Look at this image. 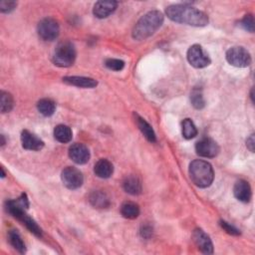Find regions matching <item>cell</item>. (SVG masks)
<instances>
[{"label": "cell", "mask_w": 255, "mask_h": 255, "mask_svg": "<svg viewBox=\"0 0 255 255\" xmlns=\"http://www.w3.org/2000/svg\"><path fill=\"white\" fill-rule=\"evenodd\" d=\"M166 16L178 23L196 27H203L208 24L207 15L188 4H175L165 9Z\"/></svg>", "instance_id": "obj_1"}, {"label": "cell", "mask_w": 255, "mask_h": 255, "mask_svg": "<svg viewBox=\"0 0 255 255\" xmlns=\"http://www.w3.org/2000/svg\"><path fill=\"white\" fill-rule=\"evenodd\" d=\"M163 15L157 10H153L145 14L133 29V38L139 41L146 40L153 35L162 25Z\"/></svg>", "instance_id": "obj_2"}, {"label": "cell", "mask_w": 255, "mask_h": 255, "mask_svg": "<svg viewBox=\"0 0 255 255\" xmlns=\"http://www.w3.org/2000/svg\"><path fill=\"white\" fill-rule=\"evenodd\" d=\"M190 177L199 188H208L214 179L211 164L205 160L196 159L190 164Z\"/></svg>", "instance_id": "obj_3"}, {"label": "cell", "mask_w": 255, "mask_h": 255, "mask_svg": "<svg viewBox=\"0 0 255 255\" xmlns=\"http://www.w3.org/2000/svg\"><path fill=\"white\" fill-rule=\"evenodd\" d=\"M76 49L70 41L59 43L55 49L53 62L58 67H70L76 60Z\"/></svg>", "instance_id": "obj_4"}, {"label": "cell", "mask_w": 255, "mask_h": 255, "mask_svg": "<svg viewBox=\"0 0 255 255\" xmlns=\"http://www.w3.org/2000/svg\"><path fill=\"white\" fill-rule=\"evenodd\" d=\"M227 62L238 68H245L251 64V56L243 47H232L226 52Z\"/></svg>", "instance_id": "obj_5"}, {"label": "cell", "mask_w": 255, "mask_h": 255, "mask_svg": "<svg viewBox=\"0 0 255 255\" xmlns=\"http://www.w3.org/2000/svg\"><path fill=\"white\" fill-rule=\"evenodd\" d=\"M38 34L44 41H53L59 36L60 28L56 20L52 18H44L38 24Z\"/></svg>", "instance_id": "obj_6"}, {"label": "cell", "mask_w": 255, "mask_h": 255, "mask_svg": "<svg viewBox=\"0 0 255 255\" xmlns=\"http://www.w3.org/2000/svg\"><path fill=\"white\" fill-rule=\"evenodd\" d=\"M64 186L69 190H77L82 187L84 178L82 173L74 166H68L62 172L61 175Z\"/></svg>", "instance_id": "obj_7"}, {"label": "cell", "mask_w": 255, "mask_h": 255, "mask_svg": "<svg viewBox=\"0 0 255 255\" xmlns=\"http://www.w3.org/2000/svg\"><path fill=\"white\" fill-rule=\"evenodd\" d=\"M188 60L195 68H204L210 64L208 55L204 51L201 45H193L188 51Z\"/></svg>", "instance_id": "obj_8"}, {"label": "cell", "mask_w": 255, "mask_h": 255, "mask_svg": "<svg viewBox=\"0 0 255 255\" xmlns=\"http://www.w3.org/2000/svg\"><path fill=\"white\" fill-rule=\"evenodd\" d=\"M197 153L204 157H215L219 153V146L210 138H204L196 145Z\"/></svg>", "instance_id": "obj_9"}, {"label": "cell", "mask_w": 255, "mask_h": 255, "mask_svg": "<svg viewBox=\"0 0 255 255\" xmlns=\"http://www.w3.org/2000/svg\"><path fill=\"white\" fill-rule=\"evenodd\" d=\"M29 208V201L25 194H22L20 198L17 200L7 201L5 203V209L8 213H10L12 216L17 218L20 214L26 212V210Z\"/></svg>", "instance_id": "obj_10"}, {"label": "cell", "mask_w": 255, "mask_h": 255, "mask_svg": "<svg viewBox=\"0 0 255 255\" xmlns=\"http://www.w3.org/2000/svg\"><path fill=\"white\" fill-rule=\"evenodd\" d=\"M69 156L74 162L78 164H84L88 162L90 159V152L86 146L77 143L70 147Z\"/></svg>", "instance_id": "obj_11"}, {"label": "cell", "mask_w": 255, "mask_h": 255, "mask_svg": "<svg viewBox=\"0 0 255 255\" xmlns=\"http://www.w3.org/2000/svg\"><path fill=\"white\" fill-rule=\"evenodd\" d=\"M193 239L198 248L204 254L213 253V245L209 236L202 229L198 228L193 233Z\"/></svg>", "instance_id": "obj_12"}, {"label": "cell", "mask_w": 255, "mask_h": 255, "mask_svg": "<svg viewBox=\"0 0 255 255\" xmlns=\"http://www.w3.org/2000/svg\"><path fill=\"white\" fill-rule=\"evenodd\" d=\"M63 82L68 85H71V86H75L78 88H85V89H92V88H95L98 85V82L93 78L80 77V76L65 77L63 78Z\"/></svg>", "instance_id": "obj_13"}, {"label": "cell", "mask_w": 255, "mask_h": 255, "mask_svg": "<svg viewBox=\"0 0 255 255\" xmlns=\"http://www.w3.org/2000/svg\"><path fill=\"white\" fill-rule=\"evenodd\" d=\"M22 147L29 151H40L44 148V142L29 131H23L21 134Z\"/></svg>", "instance_id": "obj_14"}, {"label": "cell", "mask_w": 255, "mask_h": 255, "mask_svg": "<svg viewBox=\"0 0 255 255\" xmlns=\"http://www.w3.org/2000/svg\"><path fill=\"white\" fill-rule=\"evenodd\" d=\"M118 2L116 1H98L93 9V13L97 18L104 19L109 17L117 9Z\"/></svg>", "instance_id": "obj_15"}, {"label": "cell", "mask_w": 255, "mask_h": 255, "mask_svg": "<svg viewBox=\"0 0 255 255\" xmlns=\"http://www.w3.org/2000/svg\"><path fill=\"white\" fill-rule=\"evenodd\" d=\"M233 194L239 202L248 203L251 199V188L246 181L240 180L235 184Z\"/></svg>", "instance_id": "obj_16"}, {"label": "cell", "mask_w": 255, "mask_h": 255, "mask_svg": "<svg viewBox=\"0 0 255 255\" xmlns=\"http://www.w3.org/2000/svg\"><path fill=\"white\" fill-rule=\"evenodd\" d=\"M135 117V122L139 128V130L142 132V134L144 135V137L151 143H154L156 141V137H155V133L153 129V127L144 119L142 118L140 115L138 114H134Z\"/></svg>", "instance_id": "obj_17"}, {"label": "cell", "mask_w": 255, "mask_h": 255, "mask_svg": "<svg viewBox=\"0 0 255 255\" xmlns=\"http://www.w3.org/2000/svg\"><path fill=\"white\" fill-rule=\"evenodd\" d=\"M114 172V166L111 161L106 158H101L98 160L94 167L95 175L100 179H109Z\"/></svg>", "instance_id": "obj_18"}, {"label": "cell", "mask_w": 255, "mask_h": 255, "mask_svg": "<svg viewBox=\"0 0 255 255\" xmlns=\"http://www.w3.org/2000/svg\"><path fill=\"white\" fill-rule=\"evenodd\" d=\"M89 202L95 208H101V209L107 208L111 204L110 198L107 196V194L101 191L93 192L89 197Z\"/></svg>", "instance_id": "obj_19"}, {"label": "cell", "mask_w": 255, "mask_h": 255, "mask_svg": "<svg viewBox=\"0 0 255 255\" xmlns=\"http://www.w3.org/2000/svg\"><path fill=\"white\" fill-rule=\"evenodd\" d=\"M123 188L126 193L132 196H138L142 193L141 181L135 176L127 177L123 182Z\"/></svg>", "instance_id": "obj_20"}, {"label": "cell", "mask_w": 255, "mask_h": 255, "mask_svg": "<svg viewBox=\"0 0 255 255\" xmlns=\"http://www.w3.org/2000/svg\"><path fill=\"white\" fill-rule=\"evenodd\" d=\"M17 219L19 220V221H21L26 227H27V229L31 232V233H33L34 235H36L37 237H41L42 236V230H41V228L38 226V224L34 221V219L33 218H31L26 212H24V213H22L21 215H19L18 217H17Z\"/></svg>", "instance_id": "obj_21"}, {"label": "cell", "mask_w": 255, "mask_h": 255, "mask_svg": "<svg viewBox=\"0 0 255 255\" xmlns=\"http://www.w3.org/2000/svg\"><path fill=\"white\" fill-rule=\"evenodd\" d=\"M54 137L55 139L63 144L69 143L72 140V130L65 125H59L54 130Z\"/></svg>", "instance_id": "obj_22"}, {"label": "cell", "mask_w": 255, "mask_h": 255, "mask_svg": "<svg viewBox=\"0 0 255 255\" xmlns=\"http://www.w3.org/2000/svg\"><path fill=\"white\" fill-rule=\"evenodd\" d=\"M121 213L125 218L135 219L140 215V207L137 204L132 202H127L123 204L121 207Z\"/></svg>", "instance_id": "obj_23"}, {"label": "cell", "mask_w": 255, "mask_h": 255, "mask_svg": "<svg viewBox=\"0 0 255 255\" xmlns=\"http://www.w3.org/2000/svg\"><path fill=\"white\" fill-rule=\"evenodd\" d=\"M37 109L45 117H50L55 113L56 104L51 99H42L37 103Z\"/></svg>", "instance_id": "obj_24"}, {"label": "cell", "mask_w": 255, "mask_h": 255, "mask_svg": "<svg viewBox=\"0 0 255 255\" xmlns=\"http://www.w3.org/2000/svg\"><path fill=\"white\" fill-rule=\"evenodd\" d=\"M8 238L10 244L13 246L14 249H16L19 253L23 254L26 252L25 244L20 236V234L17 232V230H10L8 233Z\"/></svg>", "instance_id": "obj_25"}, {"label": "cell", "mask_w": 255, "mask_h": 255, "mask_svg": "<svg viewBox=\"0 0 255 255\" xmlns=\"http://www.w3.org/2000/svg\"><path fill=\"white\" fill-rule=\"evenodd\" d=\"M182 131H183V137L187 140L194 139L198 135L197 127L191 119L184 120L182 124Z\"/></svg>", "instance_id": "obj_26"}, {"label": "cell", "mask_w": 255, "mask_h": 255, "mask_svg": "<svg viewBox=\"0 0 255 255\" xmlns=\"http://www.w3.org/2000/svg\"><path fill=\"white\" fill-rule=\"evenodd\" d=\"M0 104H1V112L3 114L9 113L14 106V102L11 94L4 91L0 93Z\"/></svg>", "instance_id": "obj_27"}, {"label": "cell", "mask_w": 255, "mask_h": 255, "mask_svg": "<svg viewBox=\"0 0 255 255\" xmlns=\"http://www.w3.org/2000/svg\"><path fill=\"white\" fill-rule=\"evenodd\" d=\"M191 102H192V105L198 110L204 108L205 101L204 99V95H203V92L201 89L196 88L193 90V92L191 94Z\"/></svg>", "instance_id": "obj_28"}, {"label": "cell", "mask_w": 255, "mask_h": 255, "mask_svg": "<svg viewBox=\"0 0 255 255\" xmlns=\"http://www.w3.org/2000/svg\"><path fill=\"white\" fill-rule=\"evenodd\" d=\"M105 65L108 69L112 70V71H122L125 67V62L119 59H107L105 62Z\"/></svg>", "instance_id": "obj_29"}, {"label": "cell", "mask_w": 255, "mask_h": 255, "mask_svg": "<svg viewBox=\"0 0 255 255\" xmlns=\"http://www.w3.org/2000/svg\"><path fill=\"white\" fill-rule=\"evenodd\" d=\"M241 27L248 31V32H254V18L251 14L245 15L244 18L240 21Z\"/></svg>", "instance_id": "obj_30"}, {"label": "cell", "mask_w": 255, "mask_h": 255, "mask_svg": "<svg viewBox=\"0 0 255 255\" xmlns=\"http://www.w3.org/2000/svg\"><path fill=\"white\" fill-rule=\"evenodd\" d=\"M17 6V3L14 1H1L0 2V11L2 13H10Z\"/></svg>", "instance_id": "obj_31"}, {"label": "cell", "mask_w": 255, "mask_h": 255, "mask_svg": "<svg viewBox=\"0 0 255 255\" xmlns=\"http://www.w3.org/2000/svg\"><path fill=\"white\" fill-rule=\"evenodd\" d=\"M219 224H220V226L222 227V229H223L224 231H226V232H227L228 234H230V235H239V234H240L239 230H238L236 227L230 225V224L227 223L226 221L220 220V221H219Z\"/></svg>", "instance_id": "obj_32"}, {"label": "cell", "mask_w": 255, "mask_h": 255, "mask_svg": "<svg viewBox=\"0 0 255 255\" xmlns=\"http://www.w3.org/2000/svg\"><path fill=\"white\" fill-rule=\"evenodd\" d=\"M140 233H141V235H142L143 238L148 239V238H150V237L152 236V234H153V228H152V226H150V225H143L142 228H141V230H140Z\"/></svg>", "instance_id": "obj_33"}, {"label": "cell", "mask_w": 255, "mask_h": 255, "mask_svg": "<svg viewBox=\"0 0 255 255\" xmlns=\"http://www.w3.org/2000/svg\"><path fill=\"white\" fill-rule=\"evenodd\" d=\"M246 146L249 149L251 153H254V147H255V141H254V135H251L247 141H246Z\"/></svg>", "instance_id": "obj_34"}, {"label": "cell", "mask_w": 255, "mask_h": 255, "mask_svg": "<svg viewBox=\"0 0 255 255\" xmlns=\"http://www.w3.org/2000/svg\"><path fill=\"white\" fill-rule=\"evenodd\" d=\"M1 139H2V142H1V146H4L5 145V140H4V136L1 135Z\"/></svg>", "instance_id": "obj_35"}, {"label": "cell", "mask_w": 255, "mask_h": 255, "mask_svg": "<svg viewBox=\"0 0 255 255\" xmlns=\"http://www.w3.org/2000/svg\"><path fill=\"white\" fill-rule=\"evenodd\" d=\"M1 172H2V178H4L5 177V173H4V169H3V167H1Z\"/></svg>", "instance_id": "obj_36"}]
</instances>
